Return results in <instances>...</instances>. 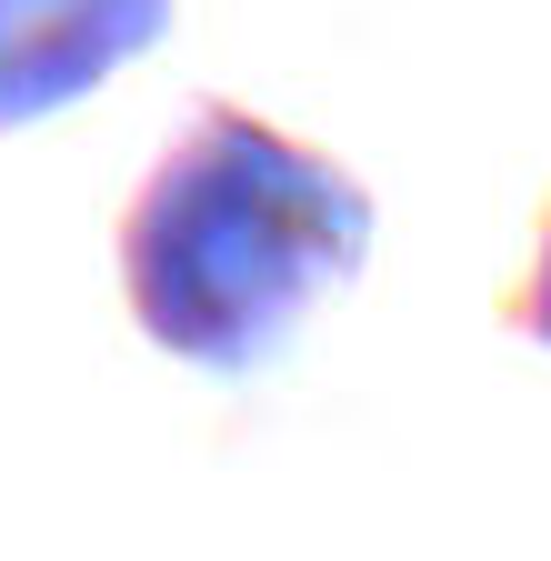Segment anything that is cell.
<instances>
[{
    "instance_id": "1",
    "label": "cell",
    "mask_w": 551,
    "mask_h": 561,
    "mask_svg": "<svg viewBox=\"0 0 551 561\" xmlns=\"http://www.w3.org/2000/svg\"><path fill=\"white\" fill-rule=\"evenodd\" d=\"M381 210L321 140L241 101H191L171 151L120 210V301L191 371H261L321 291L371 261Z\"/></svg>"
},
{
    "instance_id": "3",
    "label": "cell",
    "mask_w": 551,
    "mask_h": 561,
    "mask_svg": "<svg viewBox=\"0 0 551 561\" xmlns=\"http://www.w3.org/2000/svg\"><path fill=\"white\" fill-rule=\"evenodd\" d=\"M502 321L521 331V341H541L551 351V210H541V241H531V271L502 291Z\"/></svg>"
},
{
    "instance_id": "2",
    "label": "cell",
    "mask_w": 551,
    "mask_h": 561,
    "mask_svg": "<svg viewBox=\"0 0 551 561\" xmlns=\"http://www.w3.org/2000/svg\"><path fill=\"white\" fill-rule=\"evenodd\" d=\"M181 0H0V130L91 101L171 31Z\"/></svg>"
}]
</instances>
